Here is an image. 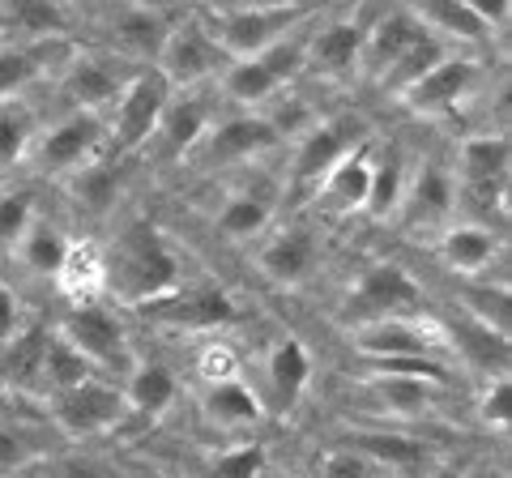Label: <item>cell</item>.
Instances as JSON below:
<instances>
[{
    "mask_svg": "<svg viewBox=\"0 0 512 478\" xmlns=\"http://www.w3.org/2000/svg\"><path fill=\"white\" fill-rule=\"evenodd\" d=\"M103 257H107V304H116L120 312L150 308L192 278L175 239L146 218L124 222L111 235V244H103Z\"/></svg>",
    "mask_w": 512,
    "mask_h": 478,
    "instance_id": "6da1fadb",
    "label": "cell"
},
{
    "mask_svg": "<svg viewBox=\"0 0 512 478\" xmlns=\"http://www.w3.org/2000/svg\"><path fill=\"white\" fill-rule=\"evenodd\" d=\"M312 22L291 30L286 39H278L274 47H265V52H256L248 60H227V69L214 77V90H218L222 107L227 111H265V107H274L282 94H291L295 82L303 77V60H308Z\"/></svg>",
    "mask_w": 512,
    "mask_h": 478,
    "instance_id": "7a4b0ae2",
    "label": "cell"
},
{
    "mask_svg": "<svg viewBox=\"0 0 512 478\" xmlns=\"http://www.w3.org/2000/svg\"><path fill=\"white\" fill-rule=\"evenodd\" d=\"M402 316H431V295H427V286L414 278L410 265L393 261V257H376L350 274L342 304H338L342 329L402 321Z\"/></svg>",
    "mask_w": 512,
    "mask_h": 478,
    "instance_id": "3957f363",
    "label": "cell"
},
{
    "mask_svg": "<svg viewBox=\"0 0 512 478\" xmlns=\"http://www.w3.org/2000/svg\"><path fill=\"white\" fill-rule=\"evenodd\" d=\"M376 129L359 111H338V116H316L312 129H303L291 146H286V188L291 201H308L312 188L342 163L350 150L372 141Z\"/></svg>",
    "mask_w": 512,
    "mask_h": 478,
    "instance_id": "277c9868",
    "label": "cell"
},
{
    "mask_svg": "<svg viewBox=\"0 0 512 478\" xmlns=\"http://www.w3.org/2000/svg\"><path fill=\"white\" fill-rule=\"evenodd\" d=\"M107 154V116L94 111H60L52 120H39V133L30 141L26 175L30 180L64 184L73 171Z\"/></svg>",
    "mask_w": 512,
    "mask_h": 478,
    "instance_id": "5b68a950",
    "label": "cell"
},
{
    "mask_svg": "<svg viewBox=\"0 0 512 478\" xmlns=\"http://www.w3.org/2000/svg\"><path fill=\"white\" fill-rule=\"evenodd\" d=\"M316 5H210L197 9L201 26L210 30L218 52L227 60H248L265 47H274L291 30L308 26L316 18Z\"/></svg>",
    "mask_w": 512,
    "mask_h": 478,
    "instance_id": "8992f818",
    "label": "cell"
},
{
    "mask_svg": "<svg viewBox=\"0 0 512 478\" xmlns=\"http://www.w3.org/2000/svg\"><path fill=\"white\" fill-rule=\"evenodd\" d=\"M52 333L69 350H77L99 376H111V380H120L128 372V363L137 359L133 325H128V312H120L116 304L64 308L52 321Z\"/></svg>",
    "mask_w": 512,
    "mask_h": 478,
    "instance_id": "52a82bcc",
    "label": "cell"
},
{
    "mask_svg": "<svg viewBox=\"0 0 512 478\" xmlns=\"http://www.w3.org/2000/svg\"><path fill=\"white\" fill-rule=\"evenodd\" d=\"M286 150V141L278 137V129L269 124L265 111H227L210 124V133L197 141V150L184 158L180 171L192 175H214V171H231V167H248L261 163V158Z\"/></svg>",
    "mask_w": 512,
    "mask_h": 478,
    "instance_id": "ba28073f",
    "label": "cell"
},
{
    "mask_svg": "<svg viewBox=\"0 0 512 478\" xmlns=\"http://www.w3.org/2000/svg\"><path fill=\"white\" fill-rule=\"evenodd\" d=\"M43 419L47 427L69 440V444H90V440H103L111 432H120L128 423V406H124V393H120V380L111 376H94L77 389H64L43 397Z\"/></svg>",
    "mask_w": 512,
    "mask_h": 478,
    "instance_id": "9c48e42d",
    "label": "cell"
},
{
    "mask_svg": "<svg viewBox=\"0 0 512 478\" xmlns=\"http://www.w3.org/2000/svg\"><path fill=\"white\" fill-rule=\"evenodd\" d=\"M167 99H171V86L154 69H137L128 77L120 99L107 111V158L128 163V158L146 154V146L158 133V120L167 111Z\"/></svg>",
    "mask_w": 512,
    "mask_h": 478,
    "instance_id": "30bf717a",
    "label": "cell"
},
{
    "mask_svg": "<svg viewBox=\"0 0 512 478\" xmlns=\"http://www.w3.org/2000/svg\"><path fill=\"white\" fill-rule=\"evenodd\" d=\"M133 73H137V65L111 56L107 47L77 43L69 52V60H64L52 77V94L64 103V111H94V116H107Z\"/></svg>",
    "mask_w": 512,
    "mask_h": 478,
    "instance_id": "8fae6325",
    "label": "cell"
},
{
    "mask_svg": "<svg viewBox=\"0 0 512 478\" xmlns=\"http://www.w3.org/2000/svg\"><path fill=\"white\" fill-rule=\"evenodd\" d=\"M244 304L214 278H188L184 286H175L167 299L141 308L137 316L150 321L154 329H171V333H222L244 321Z\"/></svg>",
    "mask_w": 512,
    "mask_h": 478,
    "instance_id": "7c38bea8",
    "label": "cell"
},
{
    "mask_svg": "<svg viewBox=\"0 0 512 478\" xmlns=\"http://www.w3.org/2000/svg\"><path fill=\"white\" fill-rule=\"evenodd\" d=\"M346 346L355 350V363H380V359H436L453 363L444 321L431 316H402V321H376L346 329ZM457 368V363H453Z\"/></svg>",
    "mask_w": 512,
    "mask_h": 478,
    "instance_id": "4fadbf2b",
    "label": "cell"
},
{
    "mask_svg": "<svg viewBox=\"0 0 512 478\" xmlns=\"http://www.w3.org/2000/svg\"><path fill=\"white\" fill-rule=\"evenodd\" d=\"M372 9H333L312 22L308 30V60H303V77L325 86H342L350 77H359L363 65V35Z\"/></svg>",
    "mask_w": 512,
    "mask_h": 478,
    "instance_id": "5bb4252c",
    "label": "cell"
},
{
    "mask_svg": "<svg viewBox=\"0 0 512 478\" xmlns=\"http://www.w3.org/2000/svg\"><path fill=\"white\" fill-rule=\"evenodd\" d=\"M325 265V231H316L312 222H286L274 227L252 252L256 278L274 291H303Z\"/></svg>",
    "mask_w": 512,
    "mask_h": 478,
    "instance_id": "9a60e30c",
    "label": "cell"
},
{
    "mask_svg": "<svg viewBox=\"0 0 512 478\" xmlns=\"http://www.w3.org/2000/svg\"><path fill=\"white\" fill-rule=\"evenodd\" d=\"M312 376H316V359H312L308 342H303L299 333H282V338L269 342L261 350V359H256L252 389L261 397L269 419H291L312 389Z\"/></svg>",
    "mask_w": 512,
    "mask_h": 478,
    "instance_id": "2e32d148",
    "label": "cell"
},
{
    "mask_svg": "<svg viewBox=\"0 0 512 478\" xmlns=\"http://www.w3.org/2000/svg\"><path fill=\"white\" fill-rule=\"evenodd\" d=\"M461 214V188L453 180V167L440 154H419L410 163V180H406V197L397 210V227L410 235H436Z\"/></svg>",
    "mask_w": 512,
    "mask_h": 478,
    "instance_id": "e0dca14e",
    "label": "cell"
},
{
    "mask_svg": "<svg viewBox=\"0 0 512 478\" xmlns=\"http://www.w3.org/2000/svg\"><path fill=\"white\" fill-rule=\"evenodd\" d=\"M171 90H192V86H210L214 77L227 69V56L218 52V43L210 39V30L201 26L197 9L180 13L171 26V35L158 47L154 65H150Z\"/></svg>",
    "mask_w": 512,
    "mask_h": 478,
    "instance_id": "ac0fdd59",
    "label": "cell"
},
{
    "mask_svg": "<svg viewBox=\"0 0 512 478\" xmlns=\"http://www.w3.org/2000/svg\"><path fill=\"white\" fill-rule=\"evenodd\" d=\"M222 116V99L214 82L210 86H192V90H171L167 111L158 120V133L146 146V154H154L158 163L167 167H184V158L197 150V141L210 133V124Z\"/></svg>",
    "mask_w": 512,
    "mask_h": 478,
    "instance_id": "d6986e66",
    "label": "cell"
},
{
    "mask_svg": "<svg viewBox=\"0 0 512 478\" xmlns=\"http://www.w3.org/2000/svg\"><path fill=\"white\" fill-rule=\"evenodd\" d=\"M483 77H487V60L483 56L448 52L436 69L423 73L419 82L397 99V107H406L410 116H423V120L453 116V111H461L474 99V90L483 86Z\"/></svg>",
    "mask_w": 512,
    "mask_h": 478,
    "instance_id": "ffe728a7",
    "label": "cell"
},
{
    "mask_svg": "<svg viewBox=\"0 0 512 478\" xmlns=\"http://www.w3.org/2000/svg\"><path fill=\"white\" fill-rule=\"evenodd\" d=\"M180 13L163 5H120L99 13V47H107L111 56L128 60L137 69H150L158 47L171 35V26Z\"/></svg>",
    "mask_w": 512,
    "mask_h": 478,
    "instance_id": "44dd1931",
    "label": "cell"
},
{
    "mask_svg": "<svg viewBox=\"0 0 512 478\" xmlns=\"http://www.w3.org/2000/svg\"><path fill=\"white\" fill-rule=\"evenodd\" d=\"M431 252L453 278L466 282H487L491 265L504 257V227L500 222H478L457 214L448 227L431 235Z\"/></svg>",
    "mask_w": 512,
    "mask_h": 478,
    "instance_id": "7402d4cb",
    "label": "cell"
},
{
    "mask_svg": "<svg viewBox=\"0 0 512 478\" xmlns=\"http://www.w3.org/2000/svg\"><path fill=\"white\" fill-rule=\"evenodd\" d=\"M355 389L363 393L367 410L376 419H436L448 402V385L436 380H419V376H372V372H355Z\"/></svg>",
    "mask_w": 512,
    "mask_h": 478,
    "instance_id": "603a6c76",
    "label": "cell"
},
{
    "mask_svg": "<svg viewBox=\"0 0 512 478\" xmlns=\"http://www.w3.org/2000/svg\"><path fill=\"white\" fill-rule=\"evenodd\" d=\"M73 39H56V43H13L0 39V103L26 99L39 82H52L56 69L69 60Z\"/></svg>",
    "mask_w": 512,
    "mask_h": 478,
    "instance_id": "cb8c5ba5",
    "label": "cell"
},
{
    "mask_svg": "<svg viewBox=\"0 0 512 478\" xmlns=\"http://www.w3.org/2000/svg\"><path fill=\"white\" fill-rule=\"evenodd\" d=\"M376 146H380V137L363 141L359 150H350L342 163L312 188L308 201H312L325 218H363L367 188H372V158H376Z\"/></svg>",
    "mask_w": 512,
    "mask_h": 478,
    "instance_id": "d4e9b609",
    "label": "cell"
},
{
    "mask_svg": "<svg viewBox=\"0 0 512 478\" xmlns=\"http://www.w3.org/2000/svg\"><path fill=\"white\" fill-rule=\"evenodd\" d=\"M419 39H423V26L410 13V5H402V9H372V18H367V35H363L359 77L367 86H376Z\"/></svg>",
    "mask_w": 512,
    "mask_h": 478,
    "instance_id": "484cf974",
    "label": "cell"
},
{
    "mask_svg": "<svg viewBox=\"0 0 512 478\" xmlns=\"http://www.w3.org/2000/svg\"><path fill=\"white\" fill-rule=\"evenodd\" d=\"M274 214H278V201L269 193L231 188V193H222V201H214L210 231L235 248H248V244H261V239L274 231Z\"/></svg>",
    "mask_w": 512,
    "mask_h": 478,
    "instance_id": "4316f807",
    "label": "cell"
},
{
    "mask_svg": "<svg viewBox=\"0 0 512 478\" xmlns=\"http://www.w3.org/2000/svg\"><path fill=\"white\" fill-rule=\"evenodd\" d=\"M120 393H124V406H128V423L133 419L154 423L180 402V376H175V368L163 359L137 355L128 363V372L120 376Z\"/></svg>",
    "mask_w": 512,
    "mask_h": 478,
    "instance_id": "83f0119b",
    "label": "cell"
},
{
    "mask_svg": "<svg viewBox=\"0 0 512 478\" xmlns=\"http://www.w3.org/2000/svg\"><path fill=\"white\" fill-rule=\"evenodd\" d=\"M197 414L214 432H227V436H252L269 423V414L261 406V397L248 385L244 376L239 380H222V385H201L197 393Z\"/></svg>",
    "mask_w": 512,
    "mask_h": 478,
    "instance_id": "f1b7e54d",
    "label": "cell"
},
{
    "mask_svg": "<svg viewBox=\"0 0 512 478\" xmlns=\"http://www.w3.org/2000/svg\"><path fill=\"white\" fill-rule=\"evenodd\" d=\"M69 248H73V235L64 231V222L39 214L35 222H30V231L18 239V244H13L9 261L30 282H52L56 286L64 261H69Z\"/></svg>",
    "mask_w": 512,
    "mask_h": 478,
    "instance_id": "f546056e",
    "label": "cell"
},
{
    "mask_svg": "<svg viewBox=\"0 0 512 478\" xmlns=\"http://www.w3.org/2000/svg\"><path fill=\"white\" fill-rule=\"evenodd\" d=\"M410 13L419 18V26L427 30L431 39H440L444 47H453V52H487L495 43L491 26L478 18L470 0H461V5H448V0H436V5H410Z\"/></svg>",
    "mask_w": 512,
    "mask_h": 478,
    "instance_id": "4dcf8cb0",
    "label": "cell"
},
{
    "mask_svg": "<svg viewBox=\"0 0 512 478\" xmlns=\"http://www.w3.org/2000/svg\"><path fill=\"white\" fill-rule=\"evenodd\" d=\"M338 444L367 457L376 470H389V474H402V478H414L419 470H427V461H431L427 440L406 436V432H384V427H359V432H350Z\"/></svg>",
    "mask_w": 512,
    "mask_h": 478,
    "instance_id": "1f68e13d",
    "label": "cell"
},
{
    "mask_svg": "<svg viewBox=\"0 0 512 478\" xmlns=\"http://www.w3.org/2000/svg\"><path fill=\"white\" fill-rule=\"evenodd\" d=\"M128 163H116V158H94V163H86L82 171H73L69 180H64V197L73 201V210L77 214H86V218H111L120 210V201H124V184H128V175H124Z\"/></svg>",
    "mask_w": 512,
    "mask_h": 478,
    "instance_id": "d6a6232c",
    "label": "cell"
},
{
    "mask_svg": "<svg viewBox=\"0 0 512 478\" xmlns=\"http://www.w3.org/2000/svg\"><path fill=\"white\" fill-rule=\"evenodd\" d=\"M47 333H52V325L30 316V325L18 333V338L0 346V389H5V393L35 397V402H39V372H43Z\"/></svg>",
    "mask_w": 512,
    "mask_h": 478,
    "instance_id": "836d02e7",
    "label": "cell"
},
{
    "mask_svg": "<svg viewBox=\"0 0 512 478\" xmlns=\"http://www.w3.org/2000/svg\"><path fill=\"white\" fill-rule=\"evenodd\" d=\"M56 295L64 299V308L107 304V257H103V244H94V239H73L69 261H64L60 278H56Z\"/></svg>",
    "mask_w": 512,
    "mask_h": 478,
    "instance_id": "e575fe53",
    "label": "cell"
},
{
    "mask_svg": "<svg viewBox=\"0 0 512 478\" xmlns=\"http://www.w3.org/2000/svg\"><path fill=\"white\" fill-rule=\"evenodd\" d=\"M406 180H410V158L402 154V146H376L372 188H367L363 218L367 222H380V227H389V222L397 218V210H402Z\"/></svg>",
    "mask_w": 512,
    "mask_h": 478,
    "instance_id": "d590c367",
    "label": "cell"
},
{
    "mask_svg": "<svg viewBox=\"0 0 512 478\" xmlns=\"http://www.w3.org/2000/svg\"><path fill=\"white\" fill-rule=\"evenodd\" d=\"M35 133H39V111L30 107V99L0 103V180H9L13 171L26 167Z\"/></svg>",
    "mask_w": 512,
    "mask_h": 478,
    "instance_id": "8d00e7d4",
    "label": "cell"
},
{
    "mask_svg": "<svg viewBox=\"0 0 512 478\" xmlns=\"http://www.w3.org/2000/svg\"><path fill=\"white\" fill-rule=\"evenodd\" d=\"M448 52H453V47H444L440 39H431L427 30H423V39L414 43L410 52H406L402 60H397V65H393L389 73H384V77H380V82H376L372 90L380 94V99L397 103V99H402V94H406V90H410L414 82H419L423 73H431V69H436V65H440V60H444Z\"/></svg>",
    "mask_w": 512,
    "mask_h": 478,
    "instance_id": "74e56055",
    "label": "cell"
},
{
    "mask_svg": "<svg viewBox=\"0 0 512 478\" xmlns=\"http://www.w3.org/2000/svg\"><path fill=\"white\" fill-rule=\"evenodd\" d=\"M99 372L90 368V363L77 355V350L64 346L56 333H47V350H43V372H39V402L52 393H64V389H77L86 385V380H94Z\"/></svg>",
    "mask_w": 512,
    "mask_h": 478,
    "instance_id": "f35d334b",
    "label": "cell"
},
{
    "mask_svg": "<svg viewBox=\"0 0 512 478\" xmlns=\"http://www.w3.org/2000/svg\"><path fill=\"white\" fill-rule=\"evenodd\" d=\"M43 457H47V444H43L39 427H30V423H5V419H0V478H13V474L35 470Z\"/></svg>",
    "mask_w": 512,
    "mask_h": 478,
    "instance_id": "ab89813d",
    "label": "cell"
},
{
    "mask_svg": "<svg viewBox=\"0 0 512 478\" xmlns=\"http://www.w3.org/2000/svg\"><path fill=\"white\" fill-rule=\"evenodd\" d=\"M265 466H269V449L261 440H244L235 444L227 453H214L205 457V466L197 478H265Z\"/></svg>",
    "mask_w": 512,
    "mask_h": 478,
    "instance_id": "60d3db41",
    "label": "cell"
},
{
    "mask_svg": "<svg viewBox=\"0 0 512 478\" xmlns=\"http://www.w3.org/2000/svg\"><path fill=\"white\" fill-rule=\"evenodd\" d=\"M39 218V205L30 188H0V252H13V244L30 231Z\"/></svg>",
    "mask_w": 512,
    "mask_h": 478,
    "instance_id": "b9f144b4",
    "label": "cell"
},
{
    "mask_svg": "<svg viewBox=\"0 0 512 478\" xmlns=\"http://www.w3.org/2000/svg\"><path fill=\"white\" fill-rule=\"evenodd\" d=\"M192 372H197L201 385H222V380H239L244 376V359H239V350L231 342H205L197 350V363H192Z\"/></svg>",
    "mask_w": 512,
    "mask_h": 478,
    "instance_id": "7bdbcfd3",
    "label": "cell"
},
{
    "mask_svg": "<svg viewBox=\"0 0 512 478\" xmlns=\"http://www.w3.org/2000/svg\"><path fill=\"white\" fill-rule=\"evenodd\" d=\"M474 414H478V423H483L487 432H508V423H512V385H508V376L483 380Z\"/></svg>",
    "mask_w": 512,
    "mask_h": 478,
    "instance_id": "ee69618b",
    "label": "cell"
},
{
    "mask_svg": "<svg viewBox=\"0 0 512 478\" xmlns=\"http://www.w3.org/2000/svg\"><path fill=\"white\" fill-rule=\"evenodd\" d=\"M43 478H124L111 461L90 457V453H60V457H43L39 461Z\"/></svg>",
    "mask_w": 512,
    "mask_h": 478,
    "instance_id": "f6af8a7d",
    "label": "cell"
},
{
    "mask_svg": "<svg viewBox=\"0 0 512 478\" xmlns=\"http://www.w3.org/2000/svg\"><path fill=\"white\" fill-rule=\"evenodd\" d=\"M372 474H376V466L367 457L346 449V444H329V449L316 457V470L308 478H372Z\"/></svg>",
    "mask_w": 512,
    "mask_h": 478,
    "instance_id": "bcb514c9",
    "label": "cell"
},
{
    "mask_svg": "<svg viewBox=\"0 0 512 478\" xmlns=\"http://www.w3.org/2000/svg\"><path fill=\"white\" fill-rule=\"evenodd\" d=\"M26 325H30V312H26V304H22L18 286H9L5 278H0V346L18 338Z\"/></svg>",
    "mask_w": 512,
    "mask_h": 478,
    "instance_id": "7dc6e473",
    "label": "cell"
},
{
    "mask_svg": "<svg viewBox=\"0 0 512 478\" xmlns=\"http://www.w3.org/2000/svg\"><path fill=\"white\" fill-rule=\"evenodd\" d=\"M372 478H402V474H389V470H376Z\"/></svg>",
    "mask_w": 512,
    "mask_h": 478,
    "instance_id": "c3c4849f",
    "label": "cell"
},
{
    "mask_svg": "<svg viewBox=\"0 0 512 478\" xmlns=\"http://www.w3.org/2000/svg\"><path fill=\"white\" fill-rule=\"evenodd\" d=\"M295 478H308V474H295Z\"/></svg>",
    "mask_w": 512,
    "mask_h": 478,
    "instance_id": "681fc988",
    "label": "cell"
}]
</instances>
